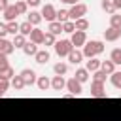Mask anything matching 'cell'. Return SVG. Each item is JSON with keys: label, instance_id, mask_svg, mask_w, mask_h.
I'll return each mask as SVG.
<instances>
[{"label": "cell", "instance_id": "6da1fadb", "mask_svg": "<svg viewBox=\"0 0 121 121\" xmlns=\"http://www.w3.org/2000/svg\"><path fill=\"white\" fill-rule=\"evenodd\" d=\"M104 49H106L104 42H100V40H91V42H85V45L81 47V53H83L85 59H93V57H98L100 53H104Z\"/></svg>", "mask_w": 121, "mask_h": 121}, {"label": "cell", "instance_id": "7a4b0ae2", "mask_svg": "<svg viewBox=\"0 0 121 121\" xmlns=\"http://www.w3.org/2000/svg\"><path fill=\"white\" fill-rule=\"evenodd\" d=\"M53 49H55V53L59 57H68V53L74 49V45L70 43V40H57L55 45H53Z\"/></svg>", "mask_w": 121, "mask_h": 121}, {"label": "cell", "instance_id": "3957f363", "mask_svg": "<svg viewBox=\"0 0 121 121\" xmlns=\"http://www.w3.org/2000/svg\"><path fill=\"white\" fill-rule=\"evenodd\" d=\"M85 13H87V4H83V2L74 4V6L68 9V17H70V21H78V19H81Z\"/></svg>", "mask_w": 121, "mask_h": 121}, {"label": "cell", "instance_id": "277c9868", "mask_svg": "<svg viewBox=\"0 0 121 121\" xmlns=\"http://www.w3.org/2000/svg\"><path fill=\"white\" fill-rule=\"evenodd\" d=\"M85 42H87V34H85L83 30H76L74 34H70V43L74 45V49L83 47V45H85Z\"/></svg>", "mask_w": 121, "mask_h": 121}, {"label": "cell", "instance_id": "5b68a950", "mask_svg": "<svg viewBox=\"0 0 121 121\" xmlns=\"http://www.w3.org/2000/svg\"><path fill=\"white\" fill-rule=\"evenodd\" d=\"M40 13H42V19H45L47 23H53V21L57 19V9H55L53 4H43Z\"/></svg>", "mask_w": 121, "mask_h": 121}, {"label": "cell", "instance_id": "8992f818", "mask_svg": "<svg viewBox=\"0 0 121 121\" xmlns=\"http://www.w3.org/2000/svg\"><path fill=\"white\" fill-rule=\"evenodd\" d=\"M21 78H23V81H25V87H30V85H34L36 83V79H38V76H36V72L32 70V68H25V70H21V74H19Z\"/></svg>", "mask_w": 121, "mask_h": 121}, {"label": "cell", "instance_id": "52a82bcc", "mask_svg": "<svg viewBox=\"0 0 121 121\" xmlns=\"http://www.w3.org/2000/svg\"><path fill=\"white\" fill-rule=\"evenodd\" d=\"M66 89L70 91V95H72V96H78V95H81V93H83V87H81V83H79V81H76L74 78L66 79Z\"/></svg>", "mask_w": 121, "mask_h": 121}, {"label": "cell", "instance_id": "ba28073f", "mask_svg": "<svg viewBox=\"0 0 121 121\" xmlns=\"http://www.w3.org/2000/svg\"><path fill=\"white\" fill-rule=\"evenodd\" d=\"M91 96L95 98H106V89H104V83H98V81H93L91 83Z\"/></svg>", "mask_w": 121, "mask_h": 121}, {"label": "cell", "instance_id": "9c48e42d", "mask_svg": "<svg viewBox=\"0 0 121 121\" xmlns=\"http://www.w3.org/2000/svg\"><path fill=\"white\" fill-rule=\"evenodd\" d=\"M104 40H106V42H117V40H121V28L108 26V28L104 30Z\"/></svg>", "mask_w": 121, "mask_h": 121}, {"label": "cell", "instance_id": "30bf717a", "mask_svg": "<svg viewBox=\"0 0 121 121\" xmlns=\"http://www.w3.org/2000/svg\"><path fill=\"white\" fill-rule=\"evenodd\" d=\"M43 34H45V30H42V28L34 26L28 38H30V42H32V43H36V45H42V43H43Z\"/></svg>", "mask_w": 121, "mask_h": 121}, {"label": "cell", "instance_id": "8fae6325", "mask_svg": "<svg viewBox=\"0 0 121 121\" xmlns=\"http://www.w3.org/2000/svg\"><path fill=\"white\" fill-rule=\"evenodd\" d=\"M13 51H15L13 43H11L9 40H6V38H0V53H2V55H6V57H9Z\"/></svg>", "mask_w": 121, "mask_h": 121}, {"label": "cell", "instance_id": "7c38bea8", "mask_svg": "<svg viewBox=\"0 0 121 121\" xmlns=\"http://www.w3.org/2000/svg\"><path fill=\"white\" fill-rule=\"evenodd\" d=\"M66 59H68L72 64H76V66H78L79 62H83V59H85V57H83L81 49H72V51L68 53V57H66Z\"/></svg>", "mask_w": 121, "mask_h": 121}, {"label": "cell", "instance_id": "4fadbf2b", "mask_svg": "<svg viewBox=\"0 0 121 121\" xmlns=\"http://www.w3.org/2000/svg\"><path fill=\"white\" fill-rule=\"evenodd\" d=\"M51 89H53V91H62V89H66V79H64V76H53V79H51Z\"/></svg>", "mask_w": 121, "mask_h": 121}, {"label": "cell", "instance_id": "5bb4252c", "mask_svg": "<svg viewBox=\"0 0 121 121\" xmlns=\"http://www.w3.org/2000/svg\"><path fill=\"white\" fill-rule=\"evenodd\" d=\"M2 15H4V23H9V21H15V17H17V11H15V6L13 4H9L4 11H2Z\"/></svg>", "mask_w": 121, "mask_h": 121}, {"label": "cell", "instance_id": "9a60e30c", "mask_svg": "<svg viewBox=\"0 0 121 121\" xmlns=\"http://www.w3.org/2000/svg\"><path fill=\"white\" fill-rule=\"evenodd\" d=\"M49 59H51V55L47 49H38V53L34 55V60L38 64H45V62H49Z\"/></svg>", "mask_w": 121, "mask_h": 121}, {"label": "cell", "instance_id": "2e32d148", "mask_svg": "<svg viewBox=\"0 0 121 121\" xmlns=\"http://www.w3.org/2000/svg\"><path fill=\"white\" fill-rule=\"evenodd\" d=\"M100 59H96V57H93V59H87V62H85V70L91 74V72H96V70H100Z\"/></svg>", "mask_w": 121, "mask_h": 121}, {"label": "cell", "instance_id": "e0dca14e", "mask_svg": "<svg viewBox=\"0 0 121 121\" xmlns=\"http://www.w3.org/2000/svg\"><path fill=\"white\" fill-rule=\"evenodd\" d=\"M26 21H28V23H30L32 26H38V25H40V23H42L43 19H42V13H40V11H34V9H32V11L28 13Z\"/></svg>", "mask_w": 121, "mask_h": 121}, {"label": "cell", "instance_id": "ac0fdd59", "mask_svg": "<svg viewBox=\"0 0 121 121\" xmlns=\"http://www.w3.org/2000/svg\"><path fill=\"white\" fill-rule=\"evenodd\" d=\"M74 79H76V81H79V83L83 85V83L89 79V72H87L85 68H78V70H76V74H74Z\"/></svg>", "mask_w": 121, "mask_h": 121}, {"label": "cell", "instance_id": "d6986e66", "mask_svg": "<svg viewBox=\"0 0 121 121\" xmlns=\"http://www.w3.org/2000/svg\"><path fill=\"white\" fill-rule=\"evenodd\" d=\"M9 85H11L15 91H21V89H25V81H23V78H21L19 74H15V76L9 79Z\"/></svg>", "mask_w": 121, "mask_h": 121}, {"label": "cell", "instance_id": "ffe728a7", "mask_svg": "<svg viewBox=\"0 0 121 121\" xmlns=\"http://www.w3.org/2000/svg\"><path fill=\"white\" fill-rule=\"evenodd\" d=\"M36 85H38V89H40V91H47V89L51 87V79H49V78H45V76H38Z\"/></svg>", "mask_w": 121, "mask_h": 121}, {"label": "cell", "instance_id": "44dd1931", "mask_svg": "<svg viewBox=\"0 0 121 121\" xmlns=\"http://www.w3.org/2000/svg\"><path fill=\"white\" fill-rule=\"evenodd\" d=\"M11 43H13L15 49H23L25 43H26V36H23V34H15L13 40H11Z\"/></svg>", "mask_w": 121, "mask_h": 121}, {"label": "cell", "instance_id": "7402d4cb", "mask_svg": "<svg viewBox=\"0 0 121 121\" xmlns=\"http://www.w3.org/2000/svg\"><path fill=\"white\" fill-rule=\"evenodd\" d=\"M23 53H25L26 57H34V55L38 53V45H36V43H32V42H26V43H25V47H23Z\"/></svg>", "mask_w": 121, "mask_h": 121}, {"label": "cell", "instance_id": "603a6c76", "mask_svg": "<svg viewBox=\"0 0 121 121\" xmlns=\"http://www.w3.org/2000/svg\"><path fill=\"white\" fill-rule=\"evenodd\" d=\"M47 32H51L53 36H59V34L62 32V25H60L59 21H53V23L47 25Z\"/></svg>", "mask_w": 121, "mask_h": 121}, {"label": "cell", "instance_id": "cb8c5ba5", "mask_svg": "<svg viewBox=\"0 0 121 121\" xmlns=\"http://www.w3.org/2000/svg\"><path fill=\"white\" fill-rule=\"evenodd\" d=\"M100 70H102V72H106V74L110 76V74H113V72H115V64H113L110 59H108V60H102V62H100Z\"/></svg>", "mask_w": 121, "mask_h": 121}, {"label": "cell", "instance_id": "d4e9b609", "mask_svg": "<svg viewBox=\"0 0 121 121\" xmlns=\"http://www.w3.org/2000/svg\"><path fill=\"white\" fill-rule=\"evenodd\" d=\"M53 72H55V76H66V72H68V64L66 62H57L55 66H53Z\"/></svg>", "mask_w": 121, "mask_h": 121}, {"label": "cell", "instance_id": "484cf974", "mask_svg": "<svg viewBox=\"0 0 121 121\" xmlns=\"http://www.w3.org/2000/svg\"><path fill=\"white\" fill-rule=\"evenodd\" d=\"M110 60H112L115 66L121 64V47H113V49H112V53H110Z\"/></svg>", "mask_w": 121, "mask_h": 121}, {"label": "cell", "instance_id": "4316f807", "mask_svg": "<svg viewBox=\"0 0 121 121\" xmlns=\"http://www.w3.org/2000/svg\"><path fill=\"white\" fill-rule=\"evenodd\" d=\"M13 6H15L17 15H25V13H28V6H26V2H25V0H17Z\"/></svg>", "mask_w": 121, "mask_h": 121}, {"label": "cell", "instance_id": "83f0119b", "mask_svg": "<svg viewBox=\"0 0 121 121\" xmlns=\"http://www.w3.org/2000/svg\"><path fill=\"white\" fill-rule=\"evenodd\" d=\"M110 83L115 87V89H121V72H113V74H110Z\"/></svg>", "mask_w": 121, "mask_h": 121}, {"label": "cell", "instance_id": "f1b7e54d", "mask_svg": "<svg viewBox=\"0 0 121 121\" xmlns=\"http://www.w3.org/2000/svg\"><path fill=\"white\" fill-rule=\"evenodd\" d=\"M32 28H34V26H32L28 21H25V23H21V25H19V34H23V36H30Z\"/></svg>", "mask_w": 121, "mask_h": 121}, {"label": "cell", "instance_id": "f546056e", "mask_svg": "<svg viewBox=\"0 0 121 121\" xmlns=\"http://www.w3.org/2000/svg\"><path fill=\"white\" fill-rule=\"evenodd\" d=\"M100 8L106 11V13H115V8H113V4H112V0H100Z\"/></svg>", "mask_w": 121, "mask_h": 121}, {"label": "cell", "instance_id": "4dcf8cb0", "mask_svg": "<svg viewBox=\"0 0 121 121\" xmlns=\"http://www.w3.org/2000/svg\"><path fill=\"white\" fill-rule=\"evenodd\" d=\"M74 26H76V30H87L89 28V21L85 19V17H81V19H78V21H74Z\"/></svg>", "mask_w": 121, "mask_h": 121}, {"label": "cell", "instance_id": "1f68e13d", "mask_svg": "<svg viewBox=\"0 0 121 121\" xmlns=\"http://www.w3.org/2000/svg\"><path fill=\"white\" fill-rule=\"evenodd\" d=\"M55 21H59L60 25L66 23V21H70V17H68V9H57V19H55Z\"/></svg>", "mask_w": 121, "mask_h": 121}, {"label": "cell", "instance_id": "d6a6232c", "mask_svg": "<svg viewBox=\"0 0 121 121\" xmlns=\"http://www.w3.org/2000/svg\"><path fill=\"white\" fill-rule=\"evenodd\" d=\"M55 42H57V36H53L51 32L45 30V34H43V45L49 47V45H55Z\"/></svg>", "mask_w": 121, "mask_h": 121}, {"label": "cell", "instance_id": "836d02e7", "mask_svg": "<svg viewBox=\"0 0 121 121\" xmlns=\"http://www.w3.org/2000/svg\"><path fill=\"white\" fill-rule=\"evenodd\" d=\"M6 26H8V34H19V23L17 21H9V23H6Z\"/></svg>", "mask_w": 121, "mask_h": 121}, {"label": "cell", "instance_id": "e575fe53", "mask_svg": "<svg viewBox=\"0 0 121 121\" xmlns=\"http://www.w3.org/2000/svg\"><path fill=\"white\" fill-rule=\"evenodd\" d=\"M110 26H113V28H121V15L112 13V15H110Z\"/></svg>", "mask_w": 121, "mask_h": 121}, {"label": "cell", "instance_id": "d590c367", "mask_svg": "<svg viewBox=\"0 0 121 121\" xmlns=\"http://www.w3.org/2000/svg\"><path fill=\"white\" fill-rule=\"evenodd\" d=\"M106 72H102V70H96V72H93V81H98V83H104L106 81Z\"/></svg>", "mask_w": 121, "mask_h": 121}, {"label": "cell", "instance_id": "8d00e7d4", "mask_svg": "<svg viewBox=\"0 0 121 121\" xmlns=\"http://www.w3.org/2000/svg\"><path fill=\"white\" fill-rule=\"evenodd\" d=\"M62 32H66V34H74V32H76L74 21H66V23H62Z\"/></svg>", "mask_w": 121, "mask_h": 121}, {"label": "cell", "instance_id": "74e56055", "mask_svg": "<svg viewBox=\"0 0 121 121\" xmlns=\"http://www.w3.org/2000/svg\"><path fill=\"white\" fill-rule=\"evenodd\" d=\"M8 68H9V60H8L6 55L0 53V72H4V70H8Z\"/></svg>", "mask_w": 121, "mask_h": 121}, {"label": "cell", "instance_id": "f35d334b", "mask_svg": "<svg viewBox=\"0 0 121 121\" xmlns=\"http://www.w3.org/2000/svg\"><path fill=\"white\" fill-rule=\"evenodd\" d=\"M9 87H11V85H9V79H6V78H2V76H0V91L6 95V91H8Z\"/></svg>", "mask_w": 121, "mask_h": 121}, {"label": "cell", "instance_id": "ab89813d", "mask_svg": "<svg viewBox=\"0 0 121 121\" xmlns=\"http://www.w3.org/2000/svg\"><path fill=\"white\" fill-rule=\"evenodd\" d=\"M0 76H2V78H6V79H11V78L15 76V70H13L11 66H9L8 70H4V72H0Z\"/></svg>", "mask_w": 121, "mask_h": 121}, {"label": "cell", "instance_id": "60d3db41", "mask_svg": "<svg viewBox=\"0 0 121 121\" xmlns=\"http://www.w3.org/2000/svg\"><path fill=\"white\" fill-rule=\"evenodd\" d=\"M8 36V26L6 23H0V38H6Z\"/></svg>", "mask_w": 121, "mask_h": 121}, {"label": "cell", "instance_id": "b9f144b4", "mask_svg": "<svg viewBox=\"0 0 121 121\" xmlns=\"http://www.w3.org/2000/svg\"><path fill=\"white\" fill-rule=\"evenodd\" d=\"M25 2H26L28 8H38V6L42 4V0H25Z\"/></svg>", "mask_w": 121, "mask_h": 121}, {"label": "cell", "instance_id": "7bdbcfd3", "mask_svg": "<svg viewBox=\"0 0 121 121\" xmlns=\"http://www.w3.org/2000/svg\"><path fill=\"white\" fill-rule=\"evenodd\" d=\"M8 6H9V2H8V0H0V11H4Z\"/></svg>", "mask_w": 121, "mask_h": 121}, {"label": "cell", "instance_id": "ee69618b", "mask_svg": "<svg viewBox=\"0 0 121 121\" xmlns=\"http://www.w3.org/2000/svg\"><path fill=\"white\" fill-rule=\"evenodd\" d=\"M112 4H113V8H115V11L121 9V0H112Z\"/></svg>", "mask_w": 121, "mask_h": 121}, {"label": "cell", "instance_id": "f6af8a7d", "mask_svg": "<svg viewBox=\"0 0 121 121\" xmlns=\"http://www.w3.org/2000/svg\"><path fill=\"white\" fill-rule=\"evenodd\" d=\"M60 2H64V4H72V6H74V4H79V0H60Z\"/></svg>", "mask_w": 121, "mask_h": 121}, {"label": "cell", "instance_id": "bcb514c9", "mask_svg": "<svg viewBox=\"0 0 121 121\" xmlns=\"http://www.w3.org/2000/svg\"><path fill=\"white\" fill-rule=\"evenodd\" d=\"M0 96H4V93H2V91H0Z\"/></svg>", "mask_w": 121, "mask_h": 121}]
</instances>
